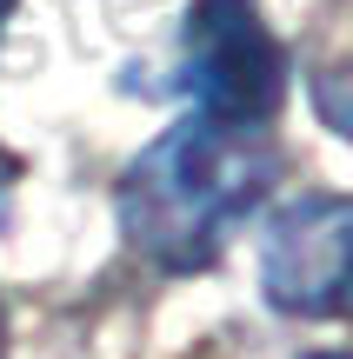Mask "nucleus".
Wrapping results in <instances>:
<instances>
[{
  "mask_svg": "<svg viewBox=\"0 0 353 359\" xmlns=\"http://www.w3.org/2000/svg\"><path fill=\"white\" fill-rule=\"evenodd\" d=\"M314 114L353 147V60H333L314 74Z\"/></svg>",
  "mask_w": 353,
  "mask_h": 359,
  "instance_id": "20e7f679",
  "label": "nucleus"
},
{
  "mask_svg": "<svg viewBox=\"0 0 353 359\" xmlns=\"http://www.w3.org/2000/svg\"><path fill=\"white\" fill-rule=\"evenodd\" d=\"M260 286L293 320L353 313V193H307L267 219Z\"/></svg>",
  "mask_w": 353,
  "mask_h": 359,
  "instance_id": "7ed1b4c3",
  "label": "nucleus"
},
{
  "mask_svg": "<svg viewBox=\"0 0 353 359\" xmlns=\"http://www.w3.org/2000/svg\"><path fill=\"white\" fill-rule=\"evenodd\" d=\"M187 100L227 127H267L287 87V53L267 34L253 0H194L180 27V60H173Z\"/></svg>",
  "mask_w": 353,
  "mask_h": 359,
  "instance_id": "f03ea898",
  "label": "nucleus"
},
{
  "mask_svg": "<svg viewBox=\"0 0 353 359\" xmlns=\"http://www.w3.org/2000/svg\"><path fill=\"white\" fill-rule=\"evenodd\" d=\"M280 160L260 127H227L213 114H187L120 173L114 213L140 259L160 273H200L227 246V233L260 206Z\"/></svg>",
  "mask_w": 353,
  "mask_h": 359,
  "instance_id": "f257e3e1",
  "label": "nucleus"
},
{
  "mask_svg": "<svg viewBox=\"0 0 353 359\" xmlns=\"http://www.w3.org/2000/svg\"><path fill=\"white\" fill-rule=\"evenodd\" d=\"M0 346H7V313H0Z\"/></svg>",
  "mask_w": 353,
  "mask_h": 359,
  "instance_id": "0eeeda50",
  "label": "nucleus"
},
{
  "mask_svg": "<svg viewBox=\"0 0 353 359\" xmlns=\"http://www.w3.org/2000/svg\"><path fill=\"white\" fill-rule=\"evenodd\" d=\"M13 7H20V0H0V27H7V13H13Z\"/></svg>",
  "mask_w": 353,
  "mask_h": 359,
  "instance_id": "39448f33",
  "label": "nucleus"
},
{
  "mask_svg": "<svg viewBox=\"0 0 353 359\" xmlns=\"http://www.w3.org/2000/svg\"><path fill=\"white\" fill-rule=\"evenodd\" d=\"M307 359H353V353H307Z\"/></svg>",
  "mask_w": 353,
  "mask_h": 359,
  "instance_id": "423d86ee",
  "label": "nucleus"
}]
</instances>
